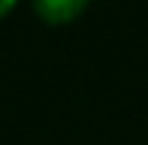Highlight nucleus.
Masks as SVG:
<instances>
[{
	"mask_svg": "<svg viewBox=\"0 0 148 145\" xmlns=\"http://www.w3.org/2000/svg\"><path fill=\"white\" fill-rule=\"evenodd\" d=\"M30 6L45 24H70L91 6V0H30Z\"/></svg>",
	"mask_w": 148,
	"mask_h": 145,
	"instance_id": "nucleus-1",
	"label": "nucleus"
},
{
	"mask_svg": "<svg viewBox=\"0 0 148 145\" xmlns=\"http://www.w3.org/2000/svg\"><path fill=\"white\" fill-rule=\"evenodd\" d=\"M15 6H18V0H0V18H6Z\"/></svg>",
	"mask_w": 148,
	"mask_h": 145,
	"instance_id": "nucleus-2",
	"label": "nucleus"
}]
</instances>
